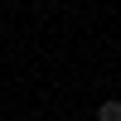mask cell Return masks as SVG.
Segmentation results:
<instances>
[{
  "label": "cell",
  "instance_id": "6da1fadb",
  "mask_svg": "<svg viewBox=\"0 0 121 121\" xmlns=\"http://www.w3.org/2000/svg\"><path fill=\"white\" fill-rule=\"evenodd\" d=\"M97 121H121V102L116 97H107V102L97 107Z\"/></svg>",
  "mask_w": 121,
  "mask_h": 121
}]
</instances>
